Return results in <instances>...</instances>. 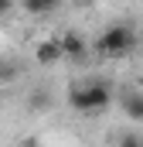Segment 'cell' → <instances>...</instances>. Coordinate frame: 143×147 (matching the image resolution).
<instances>
[{
  "label": "cell",
  "mask_w": 143,
  "mask_h": 147,
  "mask_svg": "<svg viewBox=\"0 0 143 147\" xmlns=\"http://www.w3.org/2000/svg\"><path fill=\"white\" fill-rule=\"evenodd\" d=\"M21 7H24L27 14L41 17V14H55V10L61 7V0H21Z\"/></svg>",
  "instance_id": "8992f818"
},
{
  "label": "cell",
  "mask_w": 143,
  "mask_h": 147,
  "mask_svg": "<svg viewBox=\"0 0 143 147\" xmlns=\"http://www.w3.org/2000/svg\"><path fill=\"white\" fill-rule=\"evenodd\" d=\"M123 113H126L130 120L143 123V92H140V89H130V92H123Z\"/></svg>",
  "instance_id": "5b68a950"
},
{
  "label": "cell",
  "mask_w": 143,
  "mask_h": 147,
  "mask_svg": "<svg viewBox=\"0 0 143 147\" xmlns=\"http://www.w3.org/2000/svg\"><path fill=\"white\" fill-rule=\"evenodd\" d=\"M119 147H143V134H123Z\"/></svg>",
  "instance_id": "ba28073f"
},
{
  "label": "cell",
  "mask_w": 143,
  "mask_h": 147,
  "mask_svg": "<svg viewBox=\"0 0 143 147\" xmlns=\"http://www.w3.org/2000/svg\"><path fill=\"white\" fill-rule=\"evenodd\" d=\"M21 147H37V144H34V140H24V144H21Z\"/></svg>",
  "instance_id": "30bf717a"
},
{
  "label": "cell",
  "mask_w": 143,
  "mask_h": 147,
  "mask_svg": "<svg viewBox=\"0 0 143 147\" xmlns=\"http://www.w3.org/2000/svg\"><path fill=\"white\" fill-rule=\"evenodd\" d=\"M133 48H136V28L130 24H109L96 41V51L102 58H126Z\"/></svg>",
  "instance_id": "7a4b0ae2"
},
{
  "label": "cell",
  "mask_w": 143,
  "mask_h": 147,
  "mask_svg": "<svg viewBox=\"0 0 143 147\" xmlns=\"http://www.w3.org/2000/svg\"><path fill=\"white\" fill-rule=\"evenodd\" d=\"M34 58L41 62V65H55V62H61L65 55H61V41L58 38H48V41H41L34 48Z\"/></svg>",
  "instance_id": "277c9868"
},
{
  "label": "cell",
  "mask_w": 143,
  "mask_h": 147,
  "mask_svg": "<svg viewBox=\"0 0 143 147\" xmlns=\"http://www.w3.org/2000/svg\"><path fill=\"white\" fill-rule=\"evenodd\" d=\"M7 10H14V0H0V14H7Z\"/></svg>",
  "instance_id": "9c48e42d"
},
{
  "label": "cell",
  "mask_w": 143,
  "mask_h": 147,
  "mask_svg": "<svg viewBox=\"0 0 143 147\" xmlns=\"http://www.w3.org/2000/svg\"><path fill=\"white\" fill-rule=\"evenodd\" d=\"M58 41H61V55H65V58H72V62H85V58H89V45H85L82 34L68 31V34H61Z\"/></svg>",
  "instance_id": "3957f363"
},
{
  "label": "cell",
  "mask_w": 143,
  "mask_h": 147,
  "mask_svg": "<svg viewBox=\"0 0 143 147\" xmlns=\"http://www.w3.org/2000/svg\"><path fill=\"white\" fill-rule=\"evenodd\" d=\"M109 103H112V86L106 79H89V82H78L68 89V106L75 113L92 116V113L109 110Z\"/></svg>",
  "instance_id": "6da1fadb"
},
{
  "label": "cell",
  "mask_w": 143,
  "mask_h": 147,
  "mask_svg": "<svg viewBox=\"0 0 143 147\" xmlns=\"http://www.w3.org/2000/svg\"><path fill=\"white\" fill-rule=\"evenodd\" d=\"M17 72H21V65H17V62H3V58H0V86H3V82H14Z\"/></svg>",
  "instance_id": "52a82bcc"
}]
</instances>
